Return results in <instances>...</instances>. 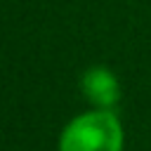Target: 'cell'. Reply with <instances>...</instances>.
<instances>
[{"mask_svg":"<svg viewBox=\"0 0 151 151\" xmlns=\"http://www.w3.org/2000/svg\"><path fill=\"white\" fill-rule=\"evenodd\" d=\"M59 151H123V125L109 109L80 113L64 127Z\"/></svg>","mask_w":151,"mask_h":151,"instance_id":"cell-1","label":"cell"},{"mask_svg":"<svg viewBox=\"0 0 151 151\" xmlns=\"http://www.w3.org/2000/svg\"><path fill=\"white\" fill-rule=\"evenodd\" d=\"M80 85H83V92H85L87 101H92L97 109H111L120 99V83L104 66L87 68Z\"/></svg>","mask_w":151,"mask_h":151,"instance_id":"cell-2","label":"cell"}]
</instances>
